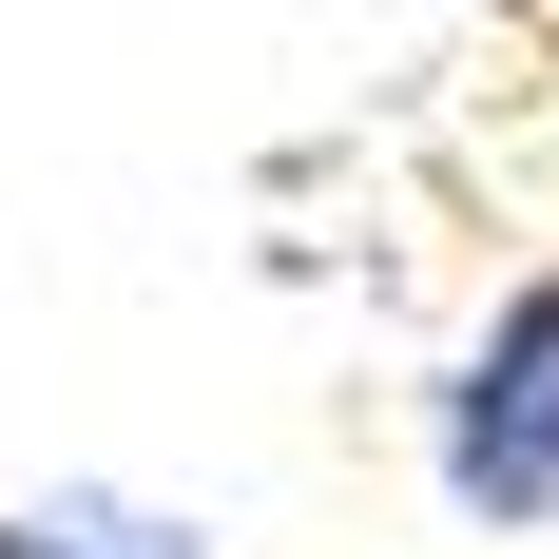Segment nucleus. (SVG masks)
I'll return each instance as SVG.
<instances>
[{
  "label": "nucleus",
  "mask_w": 559,
  "mask_h": 559,
  "mask_svg": "<svg viewBox=\"0 0 559 559\" xmlns=\"http://www.w3.org/2000/svg\"><path fill=\"white\" fill-rule=\"evenodd\" d=\"M425 463L483 540H559V271H521L483 329H463L444 405H425Z\"/></svg>",
  "instance_id": "1"
},
{
  "label": "nucleus",
  "mask_w": 559,
  "mask_h": 559,
  "mask_svg": "<svg viewBox=\"0 0 559 559\" xmlns=\"http://www.w3.org/2000/svg\"><path fill=\"white\" fill-rule=\"evenodd\" d=\"M0 559H213V540L155 502H0Z\"/></svg>",
  "instance_id": "2"
}]
</instances>
